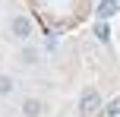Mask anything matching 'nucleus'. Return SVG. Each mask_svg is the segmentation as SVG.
<instances>
[{
    "label": "nucleus",
    "mask_w": 120,
    "mask_h": 117,
    "mask_svg": "<svg viewBox=\"0 0 120 117\" xmlns=\"http://www.w3.org/2000/svg\"><path fill=\"white\" fill-rule=\"evenodd\" d=\"M98 111H101V92H98V89H85L82 98H79V114H82V117H92V114H98Z\"/></svg>",
    "instance_id": "f257e3e1"
},
{
    "label": "nucleus",
    "mask_w": 120,
    "mask_h": 117,
    "mask_svg": "<svg viewBox=\"0 0 120 117\" xmlns=\"http://www.w3.org/2000/svg\"><path fill=\"white\" fill-rule=\"evenodd\" d=\"M10 32H13V38H19V41H29L32 32H35V25H32L29 16H13L10 19Z\"/></svg>",
    "instance_id": "f03ea898"
},
{
    "label": "nucleus",
    "mask_w": 120,
    "mask_h": 117,
    "mask_svg": "<svg viewBox=\"0 0 120 117\" xmlns=\"http://www.w3.org/2000/svg\"><path fill=\"white\" fill-rule=\"evenodd\" d=\"M41 111H44V101L41 98H25L22 101V114L25 117H41Z\"/></svg>",
    "instance_id": "7ed1b4c3"
},
{
    "label": "nucleus",
    "mask_w": 120,
    "mask_h": 117,
    "mask_svg": "<svg viewBox=\"0 0 120 117\" xmlns=\"http://www.w3.org/2000/svg\"><path fill=\"white\" fill-rule=\"evenodd\" d=\"M117 10H120V6H117V0H101V3L95 6V13H98V19H101V22H104V19H111Z\"/></svg>",
    "instance_id": "20e7f679"
},
{
    "label": "nucleus",
    "mask_w": 120,
    "mask_h": 117,
    "mask_svg": "<svg viewBox=\"0 0 120 117\" xmlns=\"http://www.w3.org/2000/svg\"><path fill=\"white\" fill-rule=\"evenodd\" d=\"M19 60L25 63V67H32V63H38V48H22V54H19Z\"/></svg>",
    "instance_id": "39448f33"
},
{
    "label": "nucleus",
    "mask_w": 120,
    "mask_h": 117,
    "mask_svg": "<svg viewBox=\"0 0 120 117\" xmlns=\"http://www.w3.org/2000/svg\"><path fill=\"white\" fill-rule=\"evenodd\" d=\"M13 89H16V86H13V76H6V73H0V95H10Z\"/></svg>",
    "instance_id": "423d86ee"
},
{
    "label": "nucleus",
    "mask_w": 120,
    "mask_h": 117,
    "mask_svg": "<svg viewBox=\"0 0 120 117\" xmlns=\"http://www.w3.org/2000/svg\"><path fill=\"white\" fill-rule=\"evenodd\" d=\"M95 35L101 38V41H108V38H111V35H108V25H104V22H98V25H95Z\"/></svg>",
    "instance_id": "0eeeda50"
},
{
    "label": "nucleus",
    "mask_w": 120,
    "mask_h": 117,
    "mask_svg": "<svg viewBox=\"0 0 120 117\" xmlns=\"http://www.w3.org/2000/svg\"><path fill=\"white\" fill-rule=\"evenodd\" d=\"M104 114H111V117H120V98H117V101H111V105H108V111H104Z\"/></svg>",
    "instance_id": "6e6552de"
}]
</instances>
